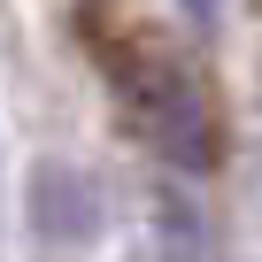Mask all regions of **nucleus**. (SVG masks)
Listing matches in <instances>:
<instances>
[{"label":"nucleus","instance_id":"obj_1","mask_svg":"<svg viewBox=\"0 0 262 262\" xmlns=\"http://www.w3.org/2000/svg\"><path fill=\"white\" fill-rule=\"evenodd\" d=\"M31 231L54 239V247H85V239L100 231V193H93V178L70 170L62 155H47V162L31 170Z\"/></svg>","mask_w":262,"mask_h":262},{"label":"nucleus","instance_id":"obj_2","mask_svg":"<svg viewBox=\"0 0 262 262\" xmlns=\"http://www.w3.org/2000/svg\"><path fill=\"white\" fill-rule=\"evenodd\" d=\"M178 8H185V16H193V24H201V31H208V24H216V16H224V0H178Z\"/></svg>","mask_w":262,"mask_h":262}]
</instances>
